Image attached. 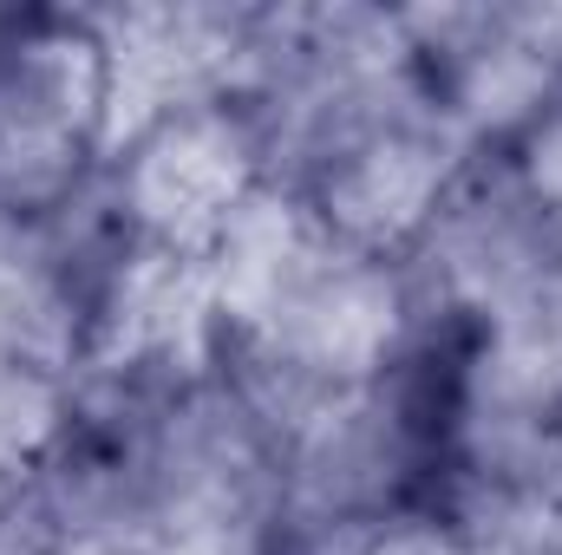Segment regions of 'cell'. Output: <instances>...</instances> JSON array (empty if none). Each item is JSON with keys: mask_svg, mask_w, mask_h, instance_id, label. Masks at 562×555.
<instances>
[{"mask_svg": "<svg viewBox=\"0 0 562 555\" xmlns=\"http://www.w3.org/2000/svg\"><path fill=\"white\" fill-rule=\"evenodd\" d=\"M105 183L144 242L203 262L236 203L269 183V157L236 99H203L132 132L105 157Z\"/></svg>", "mask_w": 562, "mask_h": 555, "instance_id": "obj_1", "label": "cell"}, {"mask_svg": "<svg viewBox=\"0 0 562 555\" xmlns=\"http://www.w3.org/2000/svg\"><path fill=\"white\" fill-rule=\"evenodd\" d=\"M72 418V380L46 366H0V510L20 503Z\"/></svg>", "mask_w": 562, "mask_h": 555, "instance_id": "obj_2", "label": "cell"}]
</instances>
